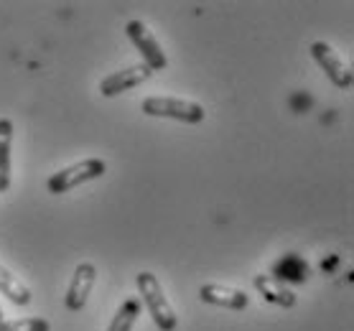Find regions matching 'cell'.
I'll return each instance as SVG.
<instances>
[{
    "instance_id": "obj_1",
    "label": "cell",
    "mask_w": 354,
    "mask_h": 331,
    "mask_svg": "<svg viewBox=\"0 0 354 331\" xmlns=\"http://www.w3.org/2000/svg\"><path fill=\"white\" fill-rule=\"evenodd\" d=\"M136 285H138V293H140V301H143V306L148 308V314H151L156 326L161 331L176 329L178 326L176 308L171 306V301L166 299L158 275L151 273V270H140V273L136 275Z\"/></svg>"
},
{
    "instance_id": "obj_2",
    "label": "cell",
    "mask_w": 354,
    "mask_h": 331,
    "mask_svg": "<svg viewBox=\"0 0 354 331\" xmlns=\"http://www.w3.org/2000/svg\"><path fill=\"white\" fill-rule=\"evenodd\" d=\"M140 110H143L148 117H166V120L186 122V125H199V122H204V117H207L204 105H199V102L184 100V97H161V95L145 97Z\"/></svg>"
},
{
    "instance_id": "obj_3",
    "label": "cell",
    "mask_w": 354,
    "mask_h": 331,
    "mask_svg": "<svg viewBox=\"0 0 354 331\" xmlns=\"http://www.w3.org/2000/svg\"><path fill=\"white\" fill-rule=\"evenodd\" d=\"M107 173V163L102 158H84L80 163H72L66 169H59L57 173H51L46 181L51 194H66L77 186L87 184V181H97Z\"/></svg>"
},
{
    "instance_id": "obj_4",
    "label": "cell",
    "mask_w": 354,
    "mask_h": 331,
    "mask_svg": "<svg viewBox=\"0 0 354 331\" xmlns=\"http://www.w3.org/2000/svg\"><path fill=\"white\" fill-rule=\"evenodd\" d=\"M125 33H128V39L133 41V46L140 51V57H143V64L151 69V72H163L166 66H169V57H166V51H163L161 41L156 39V33L148 28L145 21H128L125 23Z\"/></svg>"
},
{
    "instance_id": "obj_5",
    "label": "cell",
    "mask_w": 354,
    "mask_h": 331,
    "mask_svg": "<svg viewBox=\"0 0 354 331\" xmlns=\"http://www.w3.org/2000/svg\"><path fill=\"white\" fill-rule=\"evenodd\" d=\"M311 57H314L316 64L326 72V77L331 79L334 87L349 89L354 84L352 64L339 57V51L334 49L331 44H326V41H314V44H311Z\"/></svg>"
},
{
    "instance_id": "obj_6",
    "label": "cell",
    "mask_w": 354,
    "mask_h": 331,
    "mask_svg": "<svg viewBox=\"0 0 354 331\" xmlns=\"http://www.w3.org/2000/svg\"><path fill=\"white\" fill-rule=\"evenodd\" d=\"M95 281H97V267L95 263H80V265L74 267V275H72V283H69V288H66V296H64V306L66 311H82V308L87 306L89 301V293L95 288Z\"/></svg>"
},
{
    "instance_id": "obj_7",
    "label": "cell",
    "mask_w": 354,
    "mask_h": 331,
    "mask_svg": "<svg viewBox=\"0 0 354 331\" xmlns=\"http://www.w3.org/2000/svg\"><path fill=\"white\" fill-rule=\"evenodd\" d=\"M151 77H153V72H151L143 62L133 66H125V69L113 72L110 77H105V79L100 82V95H102V97H118L122 92H130V89L140 87V84L148 82Z\"/></svg>"
},
{
    "instance_id": "obj_8",
    "label": "cell",
    "mask_w": 354,
    "mask_h": 331,
    "mask_svg": "<svg viewBox=\"0 0 354 331\" xmlns=\"http://www.w3.org/2000/svg\"><path fill=\"white\" fill-rule=\"evenodd\" d=\"M201 303H209V306L227 308V311H245L250 306V296L240 288L232 285H222V283H207L199 288Z\"/></svg>"
},
{
    "instance_id": "obj_9",
    "label": "cell",
    "mask_w": 354,
    "mask_h": 331,
    "mask_svg": "<svg viewBox=\"0 0 354 331\" xmlns=\"http://www.w3.org/2000/svg\"><path fill=\"white\" fill-rule=\"evenodd\" d=\"M270 278L278 283H293V285H301V283H306L311 278V267L308 263L298 252H288V255H283L281 260H275L273 263V270H270Z\"/></svg>"
},
{
    "instance_id": "obj_10",
    "label": "cell",
    "mask_w": 354,
    "mask_h": 331,
    "mask_svg": "<svg viewBox=\"0 0 354 331\" xmlns=\"http://www.w3.org/2000/svg\"><path fill=\"white\" fill-rule=\"evenodd\" d=\"M252 285H255V291L263 296V301H268V303H273V306H281V308H293L296 306V293L290 291V288H286L283 283L273 281L270 275L260 273L252 278Z\"/></svg>"
},
{
    "instance_id": "obj_11",
    "label": "cell",
    "mask_w": 354,
    "mask_h": 331,
    "mask_svg": "<svg viewBox=\"0 0 354 331\" xmlns=\"http://www.w3.org/2000/svg\"><path fill=\"white\" fill-rule=\"evenodd\" d=\"M10 146H13V120L0 117V194L10 189Z\"/></svg>"
},
{
    "instance_id": "obj_12",
    "label": "cell",
    "mask_w": 354,
    "mask_h": 331,
    "mask_svg": "<svg viewBox=\"0 0 354 331\" xmlns=\"http://www.w3.org/2000/svg\"><path fill=\"white\" fill-rule=\"evenodd\" d=\"M0 293L3 296H8L16 306H28L31 303V288L26 285L21 278H18L13 270H8V267L0 263Z\"/></svg>"
},
{
    "instance_id": "obj_13",
    "label": "cell",
    "mask_w": 354,
    "mask_h": 331,
    "mask_svg": "<svg viewBox=\"0 0 354 331\" xmlns=\"http://www.w3.org/2000/svg\"><path fill=\"white\" fill-rule=\"evenodd\" d=\"M138 316H140V299H125L115 311L113 321L107 326V331H133Z\"/></svg>"
},
{
    "instance_id": "obj_14",
    "label": "cell",
    "mask_w": 354,
    "mask_h": 331,
    "mask_svg": "<svg viewBox=\"0 0 354 331\" xmlns=\"http://www.w3.org/2000/svg\"><path fill=\"white\" fill-rule=\"evenodd\" d=\"M0 331H51V323L44 316H31V319H3Z\"/></svg>"
},
{
    "instance_id": "obj_15",
    "label": "cell",
    "mask_w": 354,
    "mask_h": 331,
    "mask_svg": "<svg viewBox=\"0 0 354 331\" xmlns=\"http://www.w3.org/2000/svg\"><path fill=\"white\" fill-rule=\"evenodd\" d=\"M3 319H6V314H3V306H0V321H3Z\"/></svg>"
}]
</instances>
